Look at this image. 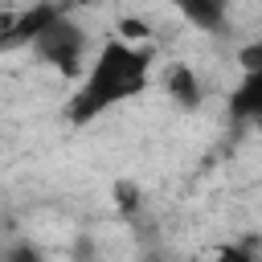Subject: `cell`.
Returning <instances> with one entry per match:
<instances>
[{
  "instance_id": "1",
  "label": "cell",
  "mask_w": 262,
  "mask_h": 262,
  "mask_svg": "<svg viewBox=\"0 0 262 262\" xmlns=\"http://www.w3.org/2000/svg\"><path fill=\"white\" fill-rule=\"evenodd\" d=\"M147 82H151V53L143 45H135L131 37H111L98 49V57L86 66V74L66 106V119L74 127H86L98 115L139 98L147 90Z\"/></svg>"
},
{
  "instance_id": "2",
  "label": "cell",
  "mask_w": 262,
  "mask_h": 262,
  "mask_svg": "<svg viewBox=\"0 0 262 262\" xmlns=\"http://www.w3.org/2000/svg\"><path fill=\"white\" fill-rule=\"evenodd\" d=\"M29 49H33L45 66H53V70H61V74H78L82 61H86V33H82V25H78L66 8H57V12L45 20V29L29 41Z\"/></svg>"
},
{
  "instance_id": "3",
  "label": "cell",
  "mask_w": 262,
  "mask_h": 262,
  "mask_svg": "<svg viewBox=\"0 0 262 262\" xmlns=\"http://www.w3.org/2000/svg\"><path fill=\"white\" fill-rule=\"evenodd\" d=\"M57 8H66V4H61V0H41V4L25 8L20 16L4 20V25H0V53H8V49H25V45L45 29V20H49Z\"/></svg>"
},
{
  "instance_id": "4",
  "label": "cell",
  "mask_w": 262,
  "mask_h": 262,
  "mask_svg": "<svg viewBox=\"0 0 262 262\" xmlns=\"http://www.w3.org/2000/svg\"><path fill=\"white\" fill-rule=\"evenodd\" d=\"M242 61H246V74H242L237 90L229 94V111L237 119H262V45L250 49Z\"/></svg>"
},
{
  "instance_id": "5",
  "label": "cell",
  "mask_w": 262,
  "mask_h": 262,
  "mask_svg": "<svg viewBox=\"0 0 262 262\" xmlns=\"http://www.w3.org/2000/svg\"><path fill=\"white\" fill-rule=\"evenodd\" d=\"M192 29H205V33H213V29H221L225 25V16H229V0H168Z\"/></svg>"
},
{
  "instance_id": "6",
  "label": "cell",
  "mask_w": 262,
  "mask_h": 262,
  "mask_svg": "<svg viewBox=\"0 0 262 262\" xmlns=\"http://www.w3.org/2000/svg\"><path fill=\"white\" fill-rule=\"evenodd\" d=\"M164 90H168V98H176L180 106H196V102H201V78H196L184 61H172V66L164 70Z\"/></svg>"
},
{
  "instance_id": "7",
  "label": "cell",
  "mask_w": 262,
  "mask_h": 262,
  "mask_svg": "<svg viewBox=\"0 0 262 262\" xmlns=\"http://www.w3.org/2000/svg\"><path fill=\"white\" fill-rule=\"evenodd\" d=\"M61 4H74V0H61Z\"/></svg>"
}]
</instances>
